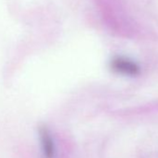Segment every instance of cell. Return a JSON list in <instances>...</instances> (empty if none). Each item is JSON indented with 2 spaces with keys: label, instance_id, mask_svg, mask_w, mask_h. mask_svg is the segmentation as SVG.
<instances>
[{
  "label": "cell",
  "instance_id": "7a4b0ae2",
  "mask_svg": "<svg viewBox=\"0 0 158 158\" xmlns=\"http://www.w3.org/2000/svg\"><path fill=\"white\" fill-rule=\"evenodd\" d=\"M114 68L122 73H131L134 74L137 73V67L132 63L123 60H116L114 62Z\"/></svg>",
  "mask_w": 158,
  "mask_h": 158
},
{
  "label": "cell",
  "instance_id": "6da1fadb",
  "mask_svg": "<svg viewBox=\"0 0 158 158\" xmlns=\"http://www.w3.org/2000/svg\"><path fill=\"white\" fill-rule=\"evenodd\" d=\"M40 135H41L42 147H43L45 158H53V156H54V144H53L51 137L49 136L48 129L41 128Z\"/></svg>",
  "mask_w": 158,
  "mask_h": 158
}]
</instances>
